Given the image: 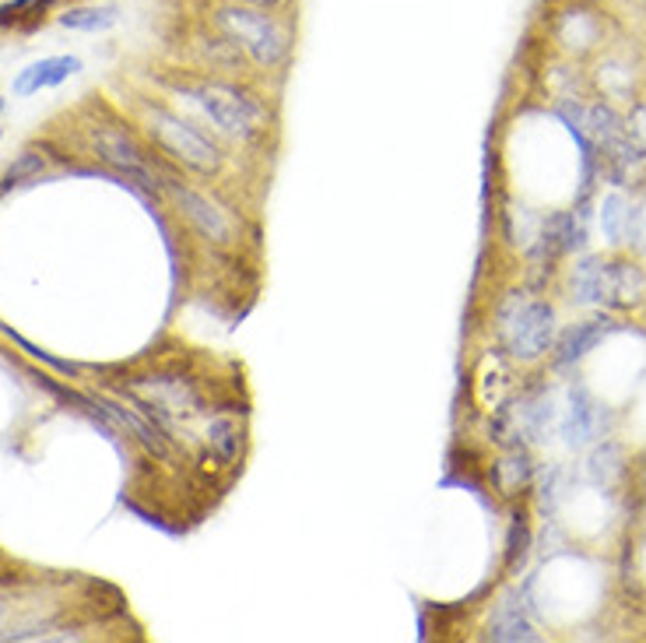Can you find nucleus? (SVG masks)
I'll use <instances>...</instances> for the list:
<instances>
[{
	"label": "nucleus",
	"mask_w": 646,
	"mask_h": 643,
	"mask_svg": "<svg viewBox=\"0 0 646 643\" xmlns=\"http://www.w3.org/2000/svg\"><path fill=\"white\" fill-rule=\"evenodd\" d=\"M180 96L201 109L204 120H212L222 135H229L243 144L260 141L268 135V109H263L250 92L225 82V78H183L176 85Z\"/></svg>",
	"instance_id": "obj_1"
},
{
	"label": "nucleus",
	"mask_w": 646,
	"mask_h": 643,
	"mask_svg": "<svg viewBox=\"0 0 646 643\" xmlns=\"http://www.w3.org/2000/svg\"><path fill=\"white\" fill-rule=\"evenodd\" d=\"M212 25L229 35V40L243 50V56L260 71H278L289 64L292 56V29L281 22L274 11L263 8H246L233 4V0H222L212 8Z\"/></svg>",
	"instance_id": "obj_2"
},
{
	"label": "nucleus",
	"mask_w": 646,
	"mask_h": 643,
	"mask_svg": "<svg viewBox=\"0 0 646 643\" xmlns=\"http://www.w3.org/2000/svg\"><path fill=\"white\" fill-rule=\"evenodd\" d=\"M499 345L517 363H535L556 342V310L530 292H509L496 310Z\"/></svg>",
	"instance_id": "obj_3"
},
{
	"label": "nucleus",
	"mask_w": 646,
	"mask_h": 643,
	"mask_svg": "<svg viewBox=\"0 0 646 643\" xmlns=\"http://www.w3.org/2000/svg\"><path fill=\"white\" fill-rule=\"evenodd\" d=\"M144 130H148V138L155 141L169 159H173L176 165L190 169V173H201V176H215L225 156H222V148L201 135V130L183 120L180 112L173 109H165L159 103H144Z\"/></svg>",
	"instance_id": "obj_4"
},
{
	"label": "nucleus",
	"mask_w": 646,
	"mask_h": 643,
	"mask_svg": "<svg viewBox=\"0 0 646 643\" xmlns=\"http://www.w3.org/2000/svg\"><path fill=\"white\" fill-rule=\"evenodd\" d=\"M91 151L99 156V162H106L109 169H117V173L127 176L130 183H138L141 191H162V176L155 173V165H151V156L134 138L123 135V130L95 127L91 130Z\"/></svg>",
	"instance_id": "obj_5"
},
{
	"label": "nucleus",
	"mask_w": 646,
	"mask_h": 643,
	"mask_svg": "<svg viewBox=\"0 0 646 643\" xmlns=\"http://www.w3.org/2000/svg\"><path fill=\"white\" fill-rule=\"evenodd\" d=\"M162 194L176 204V212L194 225L207 243H215V247H233L236 243V222L225 215L212 197H204L201 191H194V186L180 183V180H162Z\"/></svg>",
	"instance_id": "obj_6"
},
{
	"label": "nucleus",
	"mask_w": 646,
	"mask_h": 643,
	"mask_svg": "<svg viewBox=\"0 0 646 643\" xmlns=\"http://www.w3.org/2000/svg\"><path fill=\"white\" fill-rule=\"evenodd\" d=\"M91 401H95V408L103 411V419L112 429H127L144 453H151L155 461H176L173 437H169V432L159 422H151L134 401H127L123 394L120 397H91Z\"/></svg>",
	"instance_id": "obj_7"
},
{
	"label": "nucleus",
	"mask_w": 646,
	"mask_h": 643,
	"mask_svg": "<svg viewBox=\"0 0 646 643\" xmlns=\"http://www.w3.org/2000/svg\"><path fill=\"white\" fill-rule=\"evenodd\" d=\"M607 422L604 408L591 397L586 387H573L569 390V405L562 411V437L569 447H583L601 437V429Z\"/></svg>",
	"instance_id": "obj_8"
},
{
	"label": "nucleus",
	"mask_w": 646,
	"mask_h": 643,
	"mask_svg": "<svg viewBox=\"0 0 646 643\" xmlns=\"http://www.w3.org/2000/svg\"><path fill=\"white\" fill-rule=\"evenodd\" d=\"M82 71V56H43V61H35L29 64L25 71H18V78H14V96L18 99H29L35 96V92H43V88H56V85H64L71 74H78Z\"/></svg>",
	"instance_id": "obj_9"
},
{
	"label": "nucleus",
	"mask_w": 646,
	"mask_h": 643,
	"mask_svg": "<svg viewBox=\"0 0 646 643\" xmlns=\"http://www.w3.org/2000/svg\"><path fill=\"white\" fill-rule=\"evenodd\" d=\"M204 443L207 450H212V458L222 464V468H229L239 461V453H243V422L236 419L233 411H215V415H207V422H204Z\"/></svg>",
	"instance_id": "obj_10"
},
{
	"label": "nucleus",
	"mask_w": 646,
	"mask_h": 643,
	"mask_svg": "<svg viewBox=\"0 0 646 643\" xmlns=\"http://www.w3.org/2000/svg\"><path fill=\"white\" fill-rule=\"evenodd\" d=\"M646 289V278L636 264H604L601 278V302L607 307H629Z\"/></svg>",
	"instance_id": "obj_11"
},
{
	"label": "nucleus",
	"mask_w": 646,
	"mask_h": 643,
	"mask_svg": "<svg viewBox=\"0 0 646 643\" xmlns=\"http://www.w3.org/2000/svg\"><path fill=\"white\" fill-rule=\"evenodd\" d=\"M513 390V373L509 366L503 363L499 355H485L482 358V369H478V381H474V394H478V401L488 408V411H496L506 397Z\"/></svg>",
	"instance_id": "obj_12"
},
{
	"label": "nucleus",
	"mask_w": 646,
	"mask_h": 643,
	"mask_svg": "<svg viewBox=\"0 0 646 643\" xmlns=\"http://www.w3.org/2000/svg\"><path fill=\"white\" fill-rule=\"evenodd\" d=\"M64 29L71 32H106L120 22V8L117 4H85V8H67L56 18Z\"/></svg>",
	"instance_id": "obj_13"
},
{
	"label": "nucleus",
	"mask_w": 646,
	"mask_h": 643,
	"mask_svg": "<svg viewBox=\"0 0 646 643\" xmlns=\"http://www.w3.org/2000/svg\"><path fill=\"white\" fill-rule=\"evenodd\" d=\"M530 479H535V464H530L527 450L509 447V453L496 464V485H499V493L503 496H517V493H524V489L530 485Z\"/></svg>",
	"instance_id": "obj_14"
},
{
	"label": "nucleus",
	"mask_w": 646,
	"mask_h": 643,
	"mask_svg": "<svg viewBox=\"0 0 646 643\" xmlns=\"http://www.w3.org/2000/svg\"><path fill=\"white\" fill-rule=\"evenodd\" d=\"M604 334H607V320H586V324H577L573 331L562 337L556 363L559 366H573L577 358H583L586 352H591Z\"/></svg>",
	"instance_id": "obj_15"
},
{
	"label": "nucleus",
	"mask_w": 646,
	"mask_h": 643,
	"mask_svg": "<svg viewBox=\"0 0 646 643\" xmlns=\"http://www.w3.org/2000/svg\"><path fill=\"white\" fill-rule=\"evenodd\" d=\"M559 40L562 46L569 50H586V46H594L597 40V22H594V14H586V11H569L562 22H559Z\"/></svg>",
	"instance_id": "obj_16"
},
{
	"label": "nucleus",
	"mask_w": 646,
	"mask_h": 643,
	"mask_svg": "<svg viewBox=\"0 0 646 643\" xmlns=\"http://www.w3.org/2000/svg\"><path fill=\"white\" fill-rule=\"evenodd\" d=\"M601 278H604V260L586 257L583 264H577V271H573V299H580L583 307H594V302H601Z\"/></svg>",
	"instance_id": "obj_17"
},
{
	"label": "nucleus",
	"mask_w": 646,
	"mask_h": 643,
	"mask_svg": "<svg viewBox=\"0 0 646 643\" xmlns=\"http://www.w3.org/2000/svg\"><path fill=\"white\" fill-rule=\"evenodd\" d=\"M633 222V212H629V201L622 194H607L604 204H601V225H604V236L612 243H622L625 236V225Z\"/></svg>",
	"instance_id": "obj_18"
},
{
	"label": "nucleus",
	"mask_w": 646,
	"mask_h": 643,
	"mask_svg": "<svg viewBox=\"0 0 646 643\" xmlns=\"http://www.w3.org/2000/svg\"><path fill=\"white\" fill-rule=\"evenodd\" d=\"M488 640H538V633L517 609H503L488 622Z\"/></svg>",
	"instance_id": "obj_19"
},
{
	"label": "nucleus",
	"mask_w": 646,
	"mask_h": 643,
	"mask_svg": "<svg viewBox=\"0 0 646 643\" xmlns=\"http://www.w3.org/2000/svg\"><path fill=\"white\" fill-rule=\"evenodd\" d=\"M46 169V156L40 148H25L22 156H14V162L8 165V173H4V186H14V183H25L32 176H40Z\"/></svg>",
	"instance_id": "obj_20"
},
{
	"label": "nucleus",
	"mask_w": 646,
	"mask_h": 643,
	"mask_svg": "<svg viewBox=\"0 0 646 643\" xmlns=\"http://www.w3.org/2000/svg\"><path fill=\"white\" fill-rule=\"evenodd\" d=\"M591 475L597 482H615L622 475V450L615 443H604L594 450V458H591Z\"/></svg>",
	"instance_id": "obj_21"
},
{
	"label": "nucleus",
	"mask_w": 646,
	"mask_h": 643,
	"mask_svg": "<svg viewBox=\"0 0 646 643\" xmlns=\"http://www.w3.org/2000/svg\"><path fill=\"white\" fill-rule=\"evenodd\" d=\"M601 88L607 92V96L625 99L633 92V74L625 67H618V64H604L601 67Z\"/></svg>",
	"instance_id": "obj_22"
},
{
	"label": "nucleus",
	"mask_w": 646,
	"mask_h": 643,
	"mask_svg": "<svg viewBox=\"0 0 646 643\" xmlns=\"http://www.w3.org/2000/svg\"><path fill=\"white\" fill-rule=\"evenodd\" d=\"M233 4H246V8H263V11H278L284 0H233Z\"/></svg>",
	"instance_id": "obj_23"
},
{
	"label": "nucleus",
	"mask_w": 646,
	"mask_h": 643,
	"mask_svg": "<svg viewBox=\"0 0 646 643\" xmlns=\"http://www.w3.org/2000/svg\"><path fill=\"white\" fill-rule=\"evenodd\" d=\"M4 612H8V604H4V598H0V619H4Z\"/></svg>",
	"instance_id": "obj_24"
},
{
	"label": "nucleus",
	"mask_w": 646,
	"mask_h": 643,
	"mask_svg": "<svg viewBox=\"0 0 646 643\" xmlns=\"http://www.w3.org/2000/svg\"><path fill=\"white\" fill-rule=\"evenodd\" d=\"M0 112H4V99H0Z\"/></svg>",
	"instance_id": "obj_25"
}]
</instances>
